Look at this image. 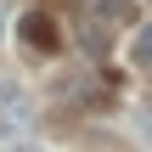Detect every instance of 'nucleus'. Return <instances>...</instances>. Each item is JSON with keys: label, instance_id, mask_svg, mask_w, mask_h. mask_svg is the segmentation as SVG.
<instances>
[{"label": "nucleus", "instance_id": "obj_3", "mask_svg": "<svg viewBox=\"0 0 152 152\" xmlns=\"http://www.w3.org/2000/svg\"><path fill=\"white\" fill-rule=\"evenodd\" d=\"M130 56H135L141 68H152V23H141V28H135V39H130Z\"/></svg>", "mask_w": 152, "mask_h": 152}, {"label": "nucleus", "instance_id": "obj_7", "mask_svg": "<svg viewBox=\"0 0 152 152\" xmlns=\"http://www.w3.org/2000/svg\"><path fill=\"white\" fill-rule=\"evenodd\" d=\"M0 34H6V0H0Z\"/></svg>", "mask_w": 152, "mask_h": 152}, {"label": "nucleus", "instance_id": "obj_2", "mask_svg": "<svg viewBox=\"0 0 152 152\" xmlns=\"http://www.w3.org/2000/svg\"><path fill=\"white\" fill-rule=\"evenodd\" d=\"M96 11L107 23H135V0H96Z\"/></svg>", "mask_w": 152, "mask_h": 152}, {"label": "nucleus", "instance_id": "obj_1", "mask_svg": "<svg viewBox=\"0 0 152 152\" xmlns=\"http://www.w3.org/2000/svg\"><path fill=\"white\" fill-rule=\"evenodd\" d=\"M23 39H28L34 51H51V45H56V23H51L45 11H23Z\"/></svg>", "mask_w": 152, "mask_h": 152}, {"label": "nucleus", "instance_id": "obj_4", "mask_svg": "<svg viewBox=\"0 0 152 152\" xmlns=\"http://www.w3.org/2000/svg\"><path fill=\"white\" fill-rule=\"evenodd\" d=\"M79 39H85V51H90V56H102V51H107V34H102V28H85Z\"/></svg>", "mask_w": 152, "mask_h": 152}, {"label": "nucleus", "instance_id": "obj_5", "mask_svg": "<svg viewBox=\"0 0 152 152\" xmlns=\"http://www.w3.org/2000/svg\"><path fill=\"white\" fill-rule=\"evenodd\" d=\"M6 102H17V85H11V79H0V107H6Z\"/></svg>", "mask_w": 152, "mask_h": 152}, {"label": "nucleus", "instance_id": "obj_6", "mask_svg": "<svg viewBox=\"0 0 152 152\" xmlns=\"http://www.w3.org/2000/svg\"><path fill=\"white\" fill-rule=\"evenodd\" d=\"M11 152H45V147H34V141H23V147H11Z\"/></svg>", "mask_w": 152, "mask_h": 152}]
</instances>
